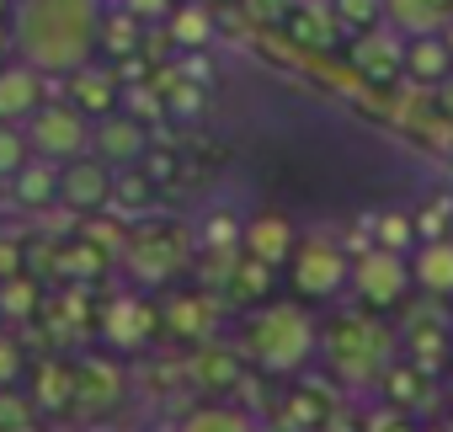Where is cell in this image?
<instances>
[{
    "label": "cell",
    "instance_id": "obj_29",
    "mask_svg": "<svg viewBox=\"0 0 453 432\" xmlns=\"http://www.w3.org/2000/svg\"><path fill=\"white\" fill-rule=\"evenodd\" d=\"M384 22L411 38V33H437L453 22V0H384Z\"/></svg>",
    "mask_w": 453,
    "mask_h": 432
},
{
    "label": "cell",
    "instance_id": "obj_47",
    "mask_svg": "<svg viewBox=\"0 0 453 432\" xmlns=\"http://www.w3.org/2000/svg\"><path fill=\"white\" fill-rule=\"evenodd\" d=\"M421 432H453V421H426Z\"/></svg>",
    "mask_w": 453,
    "mask_h": 432
},
{
    "label": "cell",
    "instance_id": "obj_38",
    "mask_svg": "<svg viewBox=\"0 0 453 432\" xmlns=\"http://www.w3.org/2000/svg\"><path fill=\"white\" fill-rule=\"evenodd\" d=\"M448 230H453V197L437 192V197H426V203L416 208V241H437V235H448Z\"/></svg>",
    "mask_w": 453,
    "mask_h": 432
},
{
    "label": "cell",
    "instance_id": "obj_24",
    "mask_svg": "<svg viewBox=\"0 0 453 432\" xmlns=\"http://www.w3.org/2000/svg\"><path fill=\"white\" fill-rule=\"evenodd\" d=\"M336 405H342V400H336L331 379H299V384H288V395H283V421H288V432H320Z\"/></svg>",
    "mask_w": 453,
    "mask_h": 432
},
{
    "label": "cell",
    "instance_id": "obj_11",
    "mask_svg": "<svg viewBox=\"0 0 453 432\" xmlns=\"http://www.w3.org/2000/svg\"><path fill=\"white\" fill-rule=\"evenodd\" d=\"M187 379L203 395H230V390L246 384V352L230 347V342H197L192 358H187Z\"/></svg>",
    "mask_w": 453,
    "mask_h": 432
},
{
    "label": "cell",
    "instance_id": "obj_34",
    "mask_svg": "<svg viewBox=\"0 0 453 432\" xmlns=\"http://www.w3.org/2000/svg\"><path fill=\"white\" fill-rule=\"evenodd\" d=\"M38 416L43 411L33 405L27 384H0V432H33Z\"/></svg>",
    "mask_w": 453,
    "mask_h": 432
},
{
    "label": "cell",
    "instance_id": "obj_21",
    "mask_svg": "<svg viewBox=\"0 0 453 432\" xmlns=\"http://www.w3.org/2000/svg\"><path fill=\"white\" fill-rule=\"evenodd\" d=\"M96 43H102L107 65H128V59H139L150 49V22L134 17L123 0H112V6H102V38Z\"/></svg>",
    "mask_w": 453,
    "mask_h": 432
},
{
    "label": "cell",
    "instance_id": "obj_7",
    "mask_svg": "<svg viewBox=\"0 0 453 432\" xmlns=\"http://www.w3.org/2000/svg\"><path fill=\"white\" fill-rule=\"evenodd\" d=\"M96 336H102L112 352H144L155 336H165V326H160V299H150V289H139V283L118 289L112 299H102Z\"/></svg>",
    "mask_w": 453,
    "mask_h": 432
},
{
    "label": "cell",
    "instance_id": "obj_39",
    "mask_svg": "<svg viewBox=\"0 0 453 432\" xmlns=\"http://www.w3.org/2000/svg\"><path fill=\"white\" fill-rule=\"evenodd\" d=\"M33 160V144H27V128H17V123H0V176H17L22 166Z\"/></svg>",
    "mask_w": 453,
    "mask_h": 432
},
{
    "label": "cell",
    "instance_id": "obj_10",
    "mask_svg": "<svg viewBox=\"0 0 453 432\" xmlns=\"http://www.w3.org/2000/svg\"><path fill=\"white\" fill-rule=\"evenodd\" d=\"M123 395H128V374L112 358L91 352L75 363V416H107L123 405Z\"/></svg>",
    "mask_w": 453,
    "mask_h": 432
},
{
    "label": "cell",
    "instance_id": "obj_9",
    "mask_svg": "<svg viewBox=\"0 0 453 432\" xmlns=\"http://www.w3.org/2000/svg\"><path fill=\"white\" fill-rule=\"evenodd\" d=\"M59 203L70 213H81V220L112 208V166L96 150H86L75 160H59Z\"/></svg>",
    "mask_w": 453,
    "mask_h": 432
},
{
    "label": "cell",
    "instance_id": "obj_18",
    "mask_svg": "<svg viewBox=\"0 0 453 432\" xmlns=\"http://www.w3.org/2000/svg\"><path fill=\"white\" fill-rule=\"evenodd\" d=\"M150 144H155L150 128H144L139 118H128V112H107V118H96V128H91V150H96L112 171H118V166H139Z\"/></svg>",
    "mask_w": 453,
    "mask_h": 432
},
{
    "label": "cell",
    "instance_id": "obj_27",
    "mask_svg": "<svg viewBox=\"0 0 453 432\" xmlns=\"http://www.w3.org/2000/svg\"><path fill=\"white\" fill-rule=\"evenodd\" d=\"M278 273L283 267H273V262H262V257H251V251H235V262H230V278H224V294H230L235 305H267L273 294H278Z\"/></svg>",
    "mask_w": 453,
    "mask_h": 432
},
{
    "label": "cell",
    "instance_id": "obj_6",
    "mask_svg": "<svg viewBox=\"0 0 453 432\" xmlns=\"http://www.w3.org/2000/svg\"><path fill=\"white\" fill-rule=\"evenodd\" d=\"M411 251H395V246H363L352 257V299L373 315H395L405 299H411Z\"/></svg>",
    "mask_w": 453,
    "mask_h": 432
},
{
    "label": "cell",
    "instance_id": "obj_43",
    "mask_svg": "<svg viewBox=\"0 0 453 432\" xmlns=\"http://www.w3.org/2000/svg\"><path fill=\"white\" fill-rule=\"evenodd\" d=\"M27 273V241H0V283Z\"/></svg>",
    "mask_w": 453,
    "mask_h": 432
},
{
    "label": "cell",
    "instance_id": "obj_14",
    "mask_svg": "<svg viewBox=\"0 0 453 432\" xmlns=\"http://www.w3.org/2000/svg\"><path fill=\"white\" fill-rule=\"evenodd\" d=\"M400 54H405V81L411 86L437 91L442 81H453V38H448V27L400 38Z\"/></svg>",
    "mask_w": 453,
    "mask_h": 432
},
{
    "label": "cell",
    "instance_id": "obj_51",
    "mask_svg": "<svg viewBox=\"0 0 453 432\" xmlns=\"http://www.w3.org/2000/svg\"><path fill=\"white\" fill-rule=\"evenodd\" d=\"M49 432H81V427H49Z\"/></svg>",
    "mask_w": 453,
    "mask_h": 432
},
{
    "label": "cell",
    "instance_id": "obj_20",
    "mask_svg": "<svg viewBox=\"0 0 453 432\" xmlns=\"http://www.w3.org/2000/svg\"><path fill=\"white\" fill-rule=\"evenodd\" d=\"M112 267H118V257L107 246H96L91 235H70L54 246V278L59 283H91L96 289L102 278H112Z\"/></svg>",
    "mask_w": 453,
    "mask_h": 432
},
{
    "label": "cell",
    "instance_id": "obj_5",
    "mask_svg": "<svg viewBox=\"0 0 453 432\" xmlns=\"http://www.w3.org/2000/svg\"><path fill=\"white\" fill-rule=\"evenodd\" d=\"M352 257L342 241L331 235H299L294 257H288V289L304 299V305H336L342 294H352Z\"/></svg>",
    "mask_w": 453,
    "mask_h": 432
},
{
    "label": "cell",
    "instance_id": "obj_44",
    "mask_svg": "<svg viewBox=\"0 0 453 432\" xmlns=\"http://www.w3.org/2000/svg\"><path fill=\"white\" fill-rule=\"evenodd\" d=\"M123 6H128L134 17H144V22H165V17L176 12V0H123Z\"/></svg>",
    "mask_w": 453,
    "mask_h": 432
},
{
    "label": "cell",
    "instance_id": "obj_2",
    "mask_svg": "<svg viewBox=\"0 0 453 432\" xmlns=\"http://www.w3.org/2000/svg\"><path fill=\"white\" fill-rule=\"evenodd\" d=\"M235 347L246 352V363H257L262 374L294 379L315 352H320V320L310 315V305L294 299H267L251 305L235 326Z\"/></svg>",
    "mask_w": 453,
    "mask_h": 432
},
{
    "label": "cell",
    "instance_id": "obj_25",
    "mask_svg": "<svg viewBox=\"0 0 453 432\" xmlns=\"http://www.w3.org/2000/svg\"><path fill=\"white\" fill-rule=\"evenodd\" d=\"M411 283L432 299H453V235L411 246Z\"/></svg>",
    "mask_w": 453,
    "mask_h": 432
},
{
    "label": "cell",
    "instance_id": "obj_19",
    "mask_svg": "<svg viewBox=\"0 0 453 432\" xmlns=\"http://www.w3.org/2000/svg\"><path fill=\"white\" fill-rule=\"evenodd\" d=\"M49 102V75L38 65H0V123H27Z\"/></svg>",
    "mask_w": 453,
    "mask_h": 432
},
{
    "label": "cell",
    "instance_id": "obj_53",
    "mask_svg": "<svg viewBox=\"0 0 453 432\" xmlns=\"http://www.w3.org/2000/svg\"><path fill=\"white\" fill-rule=\"evenodd\" d=\"M0 326H6V315H0Z\"/></svg>",
    "mask_w": 453,
    "mask_h": 432
},
{
    "label": "cell",
    "instance_id": "obj_8",
    "mask_svg": "<svg viewBox=\"0 0 453 432\" xmlns=\"http://www.w3.org/2000/svg\"><path fill=\"white\" fill-rule=\"evenodd\" d=\"M22 128H27L33 155L75 160V155H86V150H91V128H96V118H91V112H81L75 102H43Z\"/></svg>",
    "mask_w": 453,
    "mask_h": 432
},
{
    "label": "cell",
    "instance_id": "obj_52",
    "mask_svg": "<svg viewBox=\"0 0 453 432\" xmlns=\"http://www.w3.org/2000/svg\"><path fill=\"white\" fill-rule=\"evenodd\" d=\"M448 38H453V22H448Z\"/></svg>",
    "mask_w": 453,
    "mask_h": 432
},
{
    "label": "cell",
    "instance_id": "obj_16",
    "mask_svg": "<svg viewBox=\"0 0 453 432\" xmlns=\"http://www.w3.org/2000/svg\"><path fill=\"white\" fill-rule=\"evenodd\" d=\"M278 33H283V43H294V49H320V54H331L336 43H342V22H336V12H331V0L326 6H315V0H294V6L283 12V22H278Z\"/></svg>",
    "mask_w": 453,
    "mask_h": 432
},
{
    "label": "cell",
    "instance_id": "obj_22",
    "mask_svg": "<svg viewBox=\"0 0 453 432\" xmlns=\"http://www.w3.org/2000/svg\"><path fill=\"white\" fill-rule=\"evenodd\" d=\"M70 86V102L81 107V112H91V118H107V112H118V96H123V75H118V65H81V70H70L65 75Z\"/></svg>",
    "mask_w": 453,
    "mask_h": 432
},
{
    "label": "cell",
    "instance_id": "obj_13",
    "mask_svg": "<svg viewBox=\"0 0 453 432\" xmlns=\"http://www.w3.org/2000/svg\"><path fill=\"white\" fill-rule=\"evenodd\" d=\"M160 326L171 342H208L213 336V294L208 289H165Z\"/></svg>",
    "mask_w": 453,
    "mask_h": 432
},
{
    "label": "cell",
    "instance_id": "obj_23",
    "mask_svg": "<svg viewBox=\"0 0 453 432\" xmlns=\"http://www.w3.org/2000/svg\"><path fill=\"white\" fill-rule=\"evenodd\" d=\"M27 395L43 416H59V411H75V363L65 358H38L27 363Z\"/></svg>",
    "mask_w": 453,
    "mask_h": 432
},
{
    "label": "cell",
    "instance_id": "obj_1",
    "mask_svg": "<svg viewBox=\"0 0 453 432\" xmlns=\"http://www.w3.org/2000/svg\"><path fill=\"white\" fill-rule=\"evenodd\" d=\"M102 6L107 0H17V54L43 75H70L91 65L102 54Z\"/></svg>",
    "mask_w": 453,
    "mask_h": 432
},
{
    "label": "cell",
    "instance_id": "obj_50",
    "mask_svg": "<svg viewBox=\"0 0 453 432\" xmlns=\"http://www.w3.org/2000/svg\"><path fill=\"white\" fill-rule=\"evenodd\" d=\"M448 411H453V368H448Z\"/></svg>",
    "mask_w": 453,
    "mask_h": 432
},
{
    "label": "cell",
    "instance_id": "obj_32",
    "mask_svg": "<svg viewBox=\"0 0 453 432\" xmlns=\"http://www.w3.org/2000/svg\"><path fill=\"white\" fill-rule=\"evenodd\" d=\"M176 432H257V421H251V411H241V405L213 395L208 405H192Z\"/></svg>",
    "mask_w": 453,
    "mask_h": 432
},
{
    "label": "cell",
    "instance_id": "obj_33",
    "mask_svg": "<svg viewBox=\"0 0 453 432\" xmlns=\"http://www.w3.org/2000/svg\"><path fill=\"white\" fill-rule=\"evenodd\" d=\"M43 305H49V299H43L38 273H17V278L0 283V315H6V320H38Z\"/></svg>",
    "mask_w": 453,
    "mask_h": 432
},
{
    "label": "cell",
    "instance_id": "obj_15",
    "mask_svg": "<svg viewBox=\"0 0 453 432\" xmlns=\"http://www.w3.org/2000/svg\"><path fill=\"white\" fill-rule=\"evenodd\" d=\"M352 65H357V81H363L368 91H400V86H405V54H400V43L384 38L379 27H373V33H357Z\"/></svg>",
    "mask_w": 453,
    "mask_h": 432
},
{
    "label": "cell",
    "instance_id": "obj_40",
    "mask_svg": "<svg viewBox=\"0 0 453 432\" xmlns=\"http://www.w3.org/2000/svg\"><path fill=\"white\" fill-rule=\"evenodd\" d=\"M363 432H421V421H416V411H405V405H379L373 416H363Z\"/></svg>",
    "mask_w": 453,
    "mask_h": 432
},
{
    "label": "cell",
    "instance_id": "obj_28",
    "mask_svg": "<svg viewBox=\"0 0 453 432\" xmlns=\"http://www.w3.org/2000/svg\"><path fill=\"white\" fill-rule=\"evenodd\" d=\"M379 400L405 405V411H421L426 400H437V379L421 374L411 358H389V368L379 374Z\"/></svg>",
    "mask_w": 453,
    "mask_h": 432
},
{
    "label": "cell",
    "instance_id": "obj_3",
    "mask_svg": "<svg viewBox=\"0 0 453 432\" xmlns=\"http://www.w3.org/2000/svg\"><path fill=\"white\" fill-rule=\"evenodd\" d=\"M320 358L331 363L336 384H379V374L395 358V336L379 326L373 310H331L320 320Z\"/></svg>",
    "mask_w": 453,
    "mask_h": 432
},
{
    "label": "cell",
    "instance_id": "obj_26",
    "mask_svg": "<svg viewBox=\"0 0 453 432\" xmlns=\"http://www.w3.org/2000/svg\"><path fill=\"white\" fill-rule=\"evenodd\" d=\"M165 38L181 54H203L219 38V12L208 6V0H176V12L165 17Z\"/></svg>",
    "mask_w": 453,
    "mask_h": 432
},
{
    "label": "cell",
    "instance_id": "obj_12",
    "mask_svg": "<svg viewBox=\"0 0 453 432\" xmlns=\"http://www.w3.org/2000/svg\"><path fill=\"white\" fill-rule=\"evenodd\" d=\"M453 320H442V315H416V320H405V331H400V358H411L421 374H432V379H442L448 368H453Z\"/></svg>",
    "mask_w": 453,
    "mask_h": 432
},
{
    "label": "cell",
    "instance_id": "obj_31",
    "mask_svg": "<svg viewBox=\"0 0 453 432\" xmlns=\"http://www.w3.org/2000/svg\"><path fill=\"white\" fill-rule=\"evenodd\" d=\"M160 187L150 181L144 166H118L112 171V208H118V220H144V213L155 208Z\"/></svg>",
    "mask_w": 453,
    "mask_h": 432
},
{
    "label": "cell",
    "instance_id": "obj_46",
    "mask_svg": "<svg viewBox=\"0 0 453 432\" xmlns=\"http://www.w3.org/2000/svg\"><path fill=\"white\" fill-rule=\"evenodd\" d=\"M432 102H437V112H442V123L453 128V81H442V86L432 91Z\"/></svg>",
    "mask_w": 453,
    "mask_h": 432
},
{
    "label": "cell",
    "instance_id": "obj_45",
    "mask_svg": "<svg viewBox=\"0 0 453 432\" xmlns=\"http://www.w3.org/2000/svg\"><path fill=\"white\" fill-rule=\"evenodd\" d=\"M12 54H17V27L12 17H0V65H12Z\"/></svg>",
    "mask_w": 453,
    "mask_h": 432
},
{
    "label": "cell",
    "instance_id": "obj_37",
    "mask_svg": "<svg viewBox=\"0 0 453 432\" xmlns=\"http://www.w3.org/2000/svg\"><path fill=\"white\" fill-rule=\"evenodd\" d=\"M373 241H379V246H395V251H411V246H416V213L384 208L379 220H373Z\"/></svg>",
    "mask_w": 453,
    "mask_h": 432
},
{
    "label": "cell",
    "instance_id": "obj_4",
    "mask_svg": "<svg viewBox=\"0 0 453 432\" xmlns=\"http://www.w3.org/2000/svg\"><path fill=\"white\" fill-rule=\"evenodd\" d=\"M192 262H197L192 230L176 225V220H150V213L128 225V241H123V257H118V267H123L128 283H139V289H165V283H176Z\"/></svg>",
    "mask_w": 453,
    "mask_h": 432
},
{
    "label": "cell",
    "instance_id": "obj_49",
    "mask_svg": "<svg viewBox=\"0 0 453 432\" xmlns=\"http://www.w3.org/2000/svg\"><path fill=\"white\" fill-rule=\"evenodd\" d=\"M208 6H213V12H224V6H235V0H208Z\"/></svg>",
    "mask_w": 453,
    "mask_h": 432
},
{
    "label": "cell",
    "instance_id": "obj_42",
    "mask_svg": "<svg viewBox=\"0 0 453 432\" xmlns=\"http://www.w3.org/2000/svg\"><path fill=\"white\" fill-rule=\"evenodd\" d=\"M235 6H241L257 27H278V22H283V12L294 6V0H235Z\"/></svg>",
    "mask_w": 453,
    "mask_h": 432
},
{
    "label": "cell",
    "instance_id": "obj_48",
    "mask_svg": "<svg viewBox=\"0 0 453 432\" xmlns=\"http://www.w3.org/2000/svg\"><path fill=\"white\" fill-rule=\"evenodd\" d=\"M17 12V0H0V17H12Z\"/></svg>",
    "mask_w": 453,
    "mask_h": 432
},
{
    "label": "cell",
    "instance_id": "obj_30",
    "mask_svg": "<svg viewBox=\"0 0 453 432\" xmlns=\"http://www.w3.org/2000/svg\"><path fill=\"white\" fill-rule=\"evenodd\" d=\"M12 197H17L22 208H54V203H59V160L33 155V160L12 176Z\"/></svg>",
    "mask_w": 453,
    "mask_h": 432
},
{
    "label": "cell",
    "instance_id": "obj_41",
    "mask_svg": "<svg viewBox=\"0 0 453 432\" xmlns=\"http://www.w3.org/2000/svg\"><path fill=\"white\" fill-rule=\"evenodd\" d=\"M22 379H27V352H22V342L0 336V384H22Z\"/></svg>",
    "mask_w": 453,
    "mask_h": 432
},
{
    "label": "cell",
    "instance_id": "obj_17",
    "mask_svg": "<svg viewBox=\"0 0 453 432\" xmlns=\"http://www.w3.org/2000/svg\"><path fill=\"white\" fill-rule=\"evenodd\" d=\"M294 246H299V230H294L288 213H278V208H257L251 220L241 225V251H251V257H262L273 267H288Z\"/></svg>",
    "mask_w": 453,
    "mask_h": 432
},
{
    "label": "cell",
    "instance_id": "obj_36",
    "mask_svg": "<svg viewBox=\"0 0 453 432\" xmlns=\"http://www.w3.org/2000/svg\"><path fill=\"white\" fill-rule=\"evenodd\" d=\"M342 33H373L384 27V0H331Z\"/></svg>",
    "mask_w": 453,
    "mask_h": 432
},
{
    "label": "cell",
    "instance_id": "obj_35",
    "mask_svg": "<svg viewBox=\"0 0 453 432\" xmlns=\"http://www.w3.org/2000/svg\"><path fill=\"white\" fill-rule=\"evenodd\" d=\"M139 166L150 171V181H155L160 192H165V187H176V181H181V171H197V166H187V160H181V150H176V144H150Z\"/></svg>",
    "mask_w": 453,
    "mask_h": 432
}]
</instances>
